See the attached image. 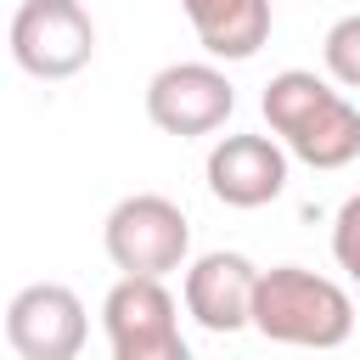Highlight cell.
<instances>
[{
  "instance_id": "cell-1",
  "label": "cell",
  "mask_w": 360,
  "mask_h": 360,
  "mask_svg": "<svg viewBox=\"0 0 360 360\" xmlns=\"http://www.w3.org/2000/svg\"><path fill=\"white\" fill-rule=\"evenodd\" d=\"M259 112L287 158L309 169H349L360 158V107L309 68H281L259 96Z\"/></svg>"
},
{
  "instance_id": "cell-2",
  "label": "cell",
  "mask_w": 360,
  "mask_h": 360,
  "mask_svg": "<svg viewBox=\"0 0 360 360\" xmlns=\"http://www.w3.org/2000/svg\"><path fill=\"white\" fill-rule=\"evenodd\" d=\"M253 332L287 349H343L354 332V298L304 264L259 270L253 287Z\"/></svg>"
},
{
  "instance_id": "cell-3",
  "label": "cell",
  "mask_w": 360,
  "mask_h": 360,
  "mask_svg": "<svg viewBox=\"0 0 360 360\" xmlns=\"http://www.w3.org/2000/svg\"><path fill=\"white\" fill-rule=\"evenodd\" d=\"M101 248L118 276H174L191 259V219L163 191L118 197L101 219Z\"/></svg>"
},
{
  "instance_id": "cell-4",
  "label": "cell",
  "mask_w": 360,
  "mask_h": 360,
  "mask_svg": "<svg viewBox=\"0 0 360 360\" xmlns=\"http://www.w3.org/2000/svg\"><path fill=\"white\" fill-rule=\"evenodd\" d=\"M101 332L112 360H186L180 304L163 276H118L101 298Z\"/></svg>"
},
{
  "instance_id": "cell-5",
  "label": "cell",
  "mask_w": 360,
  "mask_h": 360,
  "mask_svg": "<svg viewBox=\"0 0 360 360\" xmlns=\"http://www.w3.org/2000/svg\"><path fill=\"white\" fill-rule=\"evenodd\" d=\"M11 62L28 73V79H73L90 68L96 56V22L79 0H22L17 17H11Z\"/></svg>"
},
{
  "instance_id": "cell-6",
  "label": "cell",
  "mask_w": 360,
  "mask_h": 360,
  "mask_svg": "<svg viewBox=\"0 0 360 360\" xmlns=\"http://www.w3.org/2000/svg\"><path fill=\"white\" fill-rule=\"evenodd\" d=\"M236 112V84L214 62H169L146 79V118L163 135H214Z\"/></svg>"
},
{
  "instance_id": "cell-7",
  "label": "cell",
  "mask_w": 360,
  "mask_h": 360,
  "mask_svg": "<svg viewBox=\"0 0 360 360\" xmlns=\"http://www.w3.org/2000/svg\"><path fill=\"white\" fill-rule=\"evenodd\" d=\"M84 338H90V315L68 281H28L6 304V343L22 360H73Z\"/></svg>"
},
{
  "instance_id": "cell-8",
  "label": "cell",
  "mask_w": 360,
  "mask_h": 360,
  "mask_svg": "<svg viewBox=\"0 0 360 360\" xmlns=\"http://www.w3.org/2000/svg\"><path fill=\"white\" fill-rule=\"evenodd\" d=\"M202 174L225 208H264L287 191V146L276 135H219Z\"/></svg>"
},
{
  "instance_id": "cell-9",
  "label": "cell",
  "mask_w": 360,
  "mask_h": 360,
  "mask_svg": "<svg viewBox=\"0 0 360 360\" xmlns=\"http://www.w3.org/2000/svg\"><path fill=\"white\" fill-rule=\"evenodd\" d=\"M253 287H259V264L248 253H202L186 264V281H180V298H186V315L202 326V332H242L253 326Z\"/></svg>"
},
{
  "instance_id": "cell-10",
  "label": "cell",
  "mask_w": 360,
  "mask_h": 360,
  "mask_svg": "<svg viewBox=\"0 0 360 360\" xmlns=\"http://www.w3.org/2000/svg\"><path fill=\"white\" fill-rule=\"evenodd\" d=\"M197 45L214 62H248L270 39V0H180Z\"/></svg>"
},
{
  "instance_id": "cell-11",
  "label": "cell",
  "mask_w": 360,
  "mask_h": 360,
  "mask_svg": "<svg viewBox=\"0 0 360 360\" xmlns=\"http://www.w3.org/2000/svg\"><path fill=\"white\" fill-rule=\"evenodd\" d=\"M321 62H326L332 84L360 90V11H349V17H338V22L326 28V39H321Z\"/></svg>"
},
{
  "instance_id": "cell-12",
  "label": "cell",
  "mask_w": 360,
  "mask_h": 360,
  "mask_svg": "<svg viewBox=\"0 0 360 360\" xmlns=\"http://www.w3.org/2000/svg\"><path fill=\"white\" fill-rule=\"evenodd\" d=\"M332 259H338V270L360 287V191L343 197V208L332 214Z\"/></svg>"
}]
</instances>
